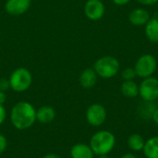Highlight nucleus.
Returning <instances> with one entry per match:
<instances>
[{
  "label": "nucleus",
  "mask_w": 158,
  "mask_h": 158,
  "mask_svg": "<svg viewBox=\"0 0 158 158\" xmlns=\"http://www.w3.org/2000/svg\"><path fill=\"white\" fill-rule=\"evenodd\" d=\"M10 122L18 131H26L36 122V109L29 102L21 101L13 106L10 111Z\"/></svg>",
  "instance_id": "f257e3e1"
},
{
  "label": "nucleus",
  "mask_w": 158,
  "mask_h": 158,
  "mask_svg": "<svg viewBox=\"0 0 158 158\" xmlns=\"http://www.w3.org/2000/svg\"><path fill=\"white\" fill-rule=\"evenodd\" d=\"M89 145L94 156L108 155L115 148L116 137L109 131H99L91 137Z\"/></svg>",
  "instance_id": "f03ea898"
},
{
  "label": "nucleus",
  "mask_w": 158,
  "mask_h": 158,
  "mask_svg": "<svg viewBox=\"0 0 158 158\" xmlns=\"http://www.w3.org/2000/svg\"><path fill=\"white\" fill-rule=\"evenodd\" d=\"M119 68V61L112 56H102L98 58L94 65V69L98 77L103 79H111L115 77L118 73Z\"/></svg>",
  "instance_id": "7ed1b4c3"
},
{
  "label": "nucleus",
  "mask_w": 158,
  "mask_h": 158,
  "mask_svg": "<svg viewBox=\"0 0 158 158\" xmlns=\"http://www.w3.org/2000/svg\"><path fill=\"white\" fill-rule=\"evenodd\" d=\"M8 81L10 88L13 91L17 93H22L31 87L32 82V76L30 70L27 69L18 68L11 73Z\"/></svg>",
  "instance_id": "20e7f679"
},
{
  "label": "nucleus",
  "mask_w": 158,
  "mask_h": 158,
  "mask_svg": "<svg viewBox=\"0 0 158 158\" xmlns=\"http://www.w3.org/2000/svg\"><path fill=\"white\" fill-rule=\"evenodd\" d=\"M157 68V60L151 54H144L141 56L134 66V69L138 77L145 79L154 75Z\"/></svg>",
  "instance_id": "39448f33"
},
{
  "label": "nucleus",
  "mask_w": 158,
  "mask_h": 158,
  "mask_svg": "<svg viewBox=\"0 0 158 158\" xmlns=\"http://www.w3.org/2000/svg\"><path fill=\"white\" fill-rule=\"evenodd\" d=\"M139 95L143 101L155 102L158 98V79L151 76L143 79L139 85Z\"/></svg>",
  "instance_id": "423d86ee"
},
{
  "label": "nucleus",
  "mask_w": 158,
  "mask_h": 158,
  "mask_svg": "<svg viewBox=\"0 0 158 158\" xmlns=\"http://www.w3.org/2000/svg\"><path fill=\"white\" fill-rule=\"evenodd\" d=\"M87 122L93 127L102 126L107 118V112L106 107L101 104H93L91 105L85 114Z\"/></svg>",
  "instance_id": "0eeeda50"
},
{
  "label": "nucleus",
  "mask_w": 158,
  "mask_h": 158,
  "mask_svg": "<svg viewBox=\"0 0 158 158\" xmlns=\"http://www.w3.org/2000/svg\"><path fill=\"white\" fill-rule=\"evenodd\" d=\"M105 12L106 7L101 0H87L84 5V14L91 20H99Z\"/></svg>",
  "instance_id": "6e6552de"
},
{
  "label": "nucleus",
  "mask_w": 158,
  "mask_h": 158,
  "mask_svg": "<svg viewBox=\"0 0 158 158\" xmlns=\"http://www.w3.org/2000/svg\"><path fill=\"white\" fill-rule=\"evenodd\" d=\"M31 6V0H7L5 5L6 11L12 16L25 13Z\"/></svg>",
  "instance_id": "1a4fd4ad"
},
{
  "label": "nucleus",
  "mask_w": 158,
  "mask_h": 158,
  "mask_svg": "<svg viewBox=\"0 0 158 158\" xmlns=\"http://www.w3.org/2000/svg\"><path fill=\"white\" fill-rule=\"evenodd\" d=\"M150 19L151 16L148 10L142 7L134 8L129 15V20L134 26H145Z\"/></svg>",
  "instance_id": "9d476101"
},
{
  "label": "nucleus",
  "mask_w": 158,
  "mask_h": 158,
  "mask_svg": "<svg viewBox=\"0 0 158 158\" xmlns=\"http://www.w3.org/2000/svg\"><path fill=\"white\" fill-rule=\"evenodd\" d=\"M97 78H98V75L96 74L94 68H87L81 73L79 81L82 88L91 89L96 84Z\"/></svg>",
  "instance_id": "9b49d317"
},
{
  "label": "nucleus",
  "mask_w": 158,
  "mask_h": 158,
  "mask_svg": "<svg viewBox=\"0 0 158 158\" xmlns=\"http://www.w3.org/2000/svg\"><path fill=\"white\" fill-rule=\"evenodd\" d=\"M56 110L50 106H42L36 110V121L41 124H49L56 118Z\"/></svg>",
  "instance_id": "f8f14e48"
},
{
  "label": "nucleus",
  "mask_w": 158,
  "mask_h": 158,
  "mask_svg": "<svg viewBox=\"0 0 158 158\" xmlns=\"http://www.w3.org/2000/svg\"><path fill=\"white\" fill-rule=\"evenodd\" d=\"M71 158H94V154L89 144L79 143L74 144L70 149Z\"/></svg>",
  "instance_id": "ddd939ff"
},
{
  "label": "nucleus",
  "mask_w": 158,
  "mask_h": 158,
  "mask_svg": "<svg viewBox=\"0 0 158 158\" xmlns=\"http://www.w3.org/2000/svg\"><path fill=\"white\" fill-rule=\"evenodd\" d=\"M144 32L147 39L154 44L158 43V19L151 18L144 26Z\"/></svg>",
  "instance_id": "4468645a"
},
{
  "label": "nucleus",
  "mask_w": 158,
  "mask_h": 158,
  "mask_svg": "<svg viewBox=\"0 0 158 158\" xmlns=\"http://www.w3.org/2000/svg\"><path fill=\"white\" fill-rule=\"evenodd\" d=\"M143 152L146 158H158V136L145 141Z\"/></svg>",
  "instance_id": "2eb2a0df"
},
{
  "label": "nucleus",
  "mask_w": 158,
  "mask_h": 158,
  "mask_svg": "<svg viewBox=\"0 0 158 158\" xmlns=\"http://www.w3.org/2000/svg\"><path fill=\"white\" fill-rule=\"evenodd\" d=\"M120 90L122 94L127 98H135L139 95V85L134 81H124Z\"/></svg>",
  "instance_id": "dca6fc26"
},
{
  "label": "nucleus",
  "mask_w": 158,
  "mask_h": 158,
  "mask_svg": "<svg viewBox=\"0 0 158 158\" xmlns=\"http://www.w3.org/2000/svg\"><path fill=\"white\" fill-rule=\"evenodd\" d=\"M157 106H156L155 102H148V101H143V103L139 106L138 113L139 116L143 119H152V116L154 111L156 110Z\"/></svg>",
  "instance_id": "f3484780"
},
{
  "label": "nucleus",
  "mask_w": 158,
  "mask_h": 158,
  "mask_svg": "<svg viewBox=\"0 0 158 158\" xmlns=\"http://www.w3.org/2000/svg\"><path fill=\"white\" fill-rule=\"evenodd\" d=\"M144 143H145V141H144L143 137L138 133H133V134L130 135V137L128 138V141H127L128 147L133 152L143 151V149L144 147Z\"/></svg>",
  "instance_id": "a211bd4d"
},
{
  "label": "nucleus",
  "mask_w": 158,
  "mask_h": 158,
  "mask_svg": "<svg viewBox=\"0 0 158 158\" xmlns=\"http://www.w3.org/2000/svg\"><path fill=\"white\" fill-rule=\"evenodd\" d=\"M121 77L124 81H134V79L137 77V74L134 68H126L123 69Z\"/></svg>",
  "instance_id": "6ab92c4d"
},
{
  "label": "nucleus",
  "mask_w": 158,
  "mask_h": 158,
  "mask_svg": "<svg viewBox=\"0 0 158 158\" xmlns=\"http://www.w3.org/2000/svg\"><path fill=\"white\" fill-rule=\"evenodd\" d=\"M7 148V140L5 135L0 133V155H2Z\"/></svg>",
  "instance_id": "aec40b11"
},
{
  "label": "nucleus",
  "mask_w": 158,
  "mask_h": 158,
  "mask_svg": "<svg viewBox=\"0 0 158 158\" xmlns=\"http://www.w3.org/2000/svg\"><path fill=\"white\" fill-rule=\"evenodd\" d=\"M8 88H10L9 81L7 79H5V78L0 79V91L6 92Z\"/></svg>",
  "instance_id": "412c9836"
},
{
  "label": "nucleus",
  "mask_w": 158,
  "mask_h": 158,
  "mask_svg": "<svg viewBox=\"0 0 158 158\" xmlns=\"http://www.w3.org/2000/svg\"><path fill=\"white\" fill-rule=\"evenodd\" d=\"M6 118V111L4 105H0V125H2Z\"/></svg>",
  "instance_id": "4be33fe9"
},
{
  "label": "nucleus",
  "mask_w": 158,
  "mask_h": 158,
  "mask_svg": "<svg viewBox=\"0 0 158 158\" xmlns=\"http://www.w3.org/2000/svg\"><path fill=\"white\" fill-rule=\"evenodd\" d=\"M136 1L143 6H153L158 2V0H136Z\"/></svg>",
  "instance_id": "5701e85b"
},
{
  "label": "nucleus",
  "mask_w": 158,
  "mask_h": 158,
  "mask_svg": "<svg viewBox=\"0 0 158 158\" xmlns=\"http://www.w3.org/2000/svg\"><path fill=\"white\" fill-rule=\"evenodd\" d=\"M131 0H113L114 4L117 6H126L127 4H129Z\"/></svg>",
  "instance_id": "b1692460"
},
{
  "label": "nucleus",
  "mask_w": 158,
  "mask_h": 158,
  "mask_svg": "<svg viewBox=\"0 0 158 158\" xmlns=\"http://www.w3.org/2000/svg\"><path fill=\"white\" fill-rule=\"evenodd\" d=\"M152 120L154 121L155 124H156L158 126V107L156 108V110L154 111L153 113V116H152Z\"/></svg>",
  "instance_id": "393cba45"
},
{
  "label": "nucleus",
  "mask_w": 158,
  "mask_h": 158,
  "mask_svg": "<svg viewBox=\"0 0 158 158\" xmlns=\"http://www.w3.org/2000/svg\"><path fill=\"white\" fill-rule=\"evenodd\" d=\"M6 100V92H2L0 91V105H4V103Z\"/></svg>",
  "instance_id": "a878e982"
},
{
  "label": "nucleus",
  "mask_w": 158,
  "mask_h": 158,
  "mask_svg": "<svg viewBox=\"0 0 158 158\" xmlns=\"http://www.w3.org/2000/svg\"><path fill=\"white\" fill-rule=\"evenodd\" d=\"M42 158H60V156L55 153H49V154H46L45 156H44Z\"/></svg>",
  "instance_id": "bb28decb"
},
{
  "label": "nucleus",
  "mask_w": 158,
  "mask_h": 158,
  "mask_svg": "<svg viewBox=\"0 0 158 158\" xmlns=\"http://www.w3.org/2000/svg\"><path fill=\"white\" fill-rule=\"evenodd\" d=\"M120 158H137V157H136V156H135V155H133V154H131V153H127V154L123 155V156H122Z\"/></svg>",
  "instance_id": "cd10ccee"
},
{
  "label": "nucleus",
  "mask_w": 158,
  "mask_h": 158,
  "mask_svg": "<svg viewBox=\"0 0 158 158\" xmlns=\"http://www.w3.org/2000/svg\"><path fill=\"white\" fill-rule=\"evenodd\" d=\"M97 158H109L108 155H105V156H98Z\"/></svg>",
  "instance_id": "c85d7f7f"
},
{
  "label": "nucleus",
  "mask_w": 158,
  "mask_h": 158,
  "mask_svg": "<svg viewBox=\"0 0 158 158\" xmlns=\"http://www.w3.org/2000/svg\"><path fill=\"white\" fill-rule=\"evenodd\" d=\"M156 101H157V103H158V98H157V100H156Z\"/></svg>",
  "instance_id": "c756f323"
}]
</instances>
